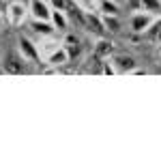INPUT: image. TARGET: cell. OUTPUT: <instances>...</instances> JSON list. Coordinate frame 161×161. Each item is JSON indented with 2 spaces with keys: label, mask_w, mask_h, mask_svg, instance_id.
I'll list each match as a JSON object with an SVG mask.
<instances>
[{
  "label": "cell",
  "mask_w": 161,
  "mask_h": 161,
  "mask_svg": "<svg viewBox=\"0 0 161 161\" xmlns=\"http://www.w3.org/2000/svg\"><path fill=\"white\" fill-rule=\"evenodd\" d=\"M84 11H99V0H77Z\"/></svg>",
  "instance_id": "cell-17"
},
{
  "label": "cell",
  "mask_w": 161,
  "mask_h": 161,
  "mask_svg": "<svg viewBox=\"0 0 161 161\" xmlns=\"http://www.w3.org/2000/svg\"><path fill=\"white\" fill-rule=\"evenodd\" d=\"M47 2H50V0H47Z\"/></svg>",
  "instance_id": "cell-22"
},
{
  "label": "cell",
  "mask_w": 161,
  "mask_h": 161,
  "mask_svg": "<svg viewBox=\"0 0 161 161\" xmlns=\"http://www.w3.org/2000/svg\"><path fill=\"white\" fill-rule=\"evenodd\" d=\"M50 22L54 24L56 30H67V28H69V15H67L64 9H52Z\"/></svg>",
  "instance_id": "cell-11"
},
{
  "label": "cell",
  "mask_w": 161,
  "mask_h": 161,
  "mask_svg": "<svg viewBox=\"0 0 161 161\" xmlns=\"http://www.w3.org/2000/svg\"><path fill=\"white\" fill-rule=\"evenodd\" d=\"M2 22H4V15H2V11H0V28H2Z\"/></svg>",
  "instance_id": "cell-20"
},
{
  "label": "cell",
  "mask_w": 161,
  "mask_h": 161,
  "mask_svg": "<svg viewBox=\"0 0 161 161\" xmlns=\"http://www.w3.org/2000/svg\"><path fill=\"white\" fill-rule=\"evenodd\" d=\"M62 43L58 41V39H54V35L52 37H41V43H39V54H41V60H47L54 52L60 47Z\"/></svg>",
  "instance_id": "cell-7"
},
{
  "label": "cell",
  "mask_w": 161,
  "mask_h": 161,
  "mask_svg": "<svg viewBox=\"0 0 161 161\" xmlns=\"http://www.w3.org/2000/svg\"><path fill=\"white\" fill-rule=\"evenodd\" d=\"M28 11L32 19H50L52 17V4L47 0H26Z\"/></svg>",
  "instance_id": "cell-5"
},
{
  "label": "cell",
  "mask_w": 161,
  "mask_h": 161,
  "mask_svg": "<svg viewBox=\"0 0 161 161\" xmlns=\"http://www.w3.org/2000/svg\"><path fill=\"white\" fill-rule=\"evenodd\" d=\"M99 11L108 15H118V2L114 0H99Z\"/></svg>",
  "instance_id": "cell-14"
},
{
  "label": "cell",
  "mask_w": 161,
  "mask_h": 161,
  "mask_svg": "<svg viewBox=\"0 0 161 161\" xmlns=\"http://www.w3.org/2000/svg\"><path fill=\"white\" fill-rule=\"evenodd\" d=\"M52 9H67V0H50Z\"/></svg>",
  "instance_id": "cell-19"
},
{
  "label": "cell",
  "mask_w": 161,
  "mask_h": 161,
  "mask_svg": "<svg viewBox=\"0 0 161 161\" xmlns=\"http://www.w3.org/2000/svg\"><path fill=\"white\" fill-rule=\"evenodd\" d=\"M127 4H129V9H133V11H142V0H127Z\"/></svg>",
  "instance_id": "cell-18"
},
{
  "label": "cell",
  "mask_w": 161,
  "mask_h": 161,
  "mask_svg": "<svg viewBox=\"0 0 161 161\" xmlns=\"http://www.w3.org/2000/svg\"><path fill=\"white\" fill-rule=\"evenodd\" d=\"M92 54H97L99 58H110L112 54H114V43H112L110 39H103V37H99L97 41H95Z\"/></svg>",
  "instance_id": "cell-8"
},
{
  "label": "cell",
  "mask_w": 161,
  "mask_h": 161,
  "mask_svg": "<svg viewBox=\"0 0 161 161\" xmlns=\"http://www.w3.org/2000/svg\"><path fill=\"white\" fill-rule=\"evenodd\" d=\"M28 15H30V11H28V2L26 0H13L11 4L7 7V22L11 26L24 24Z\"/></svg>",
  "instance_id": "cell-1"
},
{
  "label": "cell",
  "mask_w": 161,
  "mask_h": 161,
  "mask_svg": "<svg viewBox=\"0 0 161 161\" xmlns=\"http://www.w3.org/2000/svg\"><path fill=\"white\" fill-rule=\"evenodd\" d=\"M142 11H148L157 15L161 11V0H142Z\"/></svg>",
  "instance_id": "cell-16"
},
{
  "label": "cell",
  "mask_w": 161,
  "mask_h": 161,
  "mask_svg": "<svg viewBox=\"0 0 161 161\" xmlns=\"http://www.w3.org/2000/svg\"><path fill=\"white\" fill-rule=\"evenodd\" d=\"M17 50H19V54L24 56L28 62H39L41 60V54H39V45L37 43H32L28 37H22L17 39Z\"/></svg>",
  "instance_id": "cell-3"
},
{
  "label": "cell",
  "mask_w": 161,
  "mask_h": 161,
  "mask_svg": "<svg viewBox=\"0 0 161 161\" xmlns=\"http://www.w3.org/2000/svg\"><path fill=\"white\" fill-rule=\"evenodd\" d=\"M110 60H112V64H114V69H116V73H120V75L131 73L137 67L136 58H133V56H127V54H112Z\"/></svg>",
  "instance_id": "cell-6"
},
{
  "label": "cell",
  "mask_w": 161,
  "mask_h": 161,
  "mask_svg": "<svg viewBox=\"0 0 161 161\" xmlns=\"http://www.w3.org/2000/svg\"><path fill=\"white\" fill-rule=\"evenodd\" d=\"M30 26H32V30L37 32L39 37H52L56 32V28H54V24L50 19H32Z\"/></svg>",
  "instance_id": "cell-10"
},
{
  "label": "cell",
  "mask_w": 161,
  "mask_h": 161,
  "mask_svg": "<svg viewBox=\"0 0 161 161\" xmlns=\"http://www.w3.org/2000/svg\"><path fill=\"white\" fill-rule=\"evenodd\" d=\"M148 39H159L161 41V17H155L153 19V24L148 26V30L144 32Z\"/></svg>",
  "instance_id": "cell-15"
},
{
  "label": "cell",
  "mask_w": 161,
  "mask_h": 161,
  "mask_svg": "<svg viewBox=\"0 0 161 161\" xmlns=\"http://www.w3.org/2000/svg\"><path fill=\"white\" fill-rule=\"evenodd\" d=\"M114 2H118V4H120V2H125V0H114Z\"/></svg>",
  "instance_id": "cell-21"
},
{
  "label": "cell",
  "mask_w": 161,
  "mask_h": 161,
  "mask_svg": "<svg viewBox=\"0 0 161 161\" xmlns=\"http://www.w3.org/2000/svg\"><path fill=\"white\" fill-rule=\"evenodd\" d=\"M26 58L19 54V50L17 52H7L4 54V60H2V69L7 71V73L11 75H22L26 73Z\"/></svg>",
  "instance_id": "cell-2"
},
{
  "label": "cell",
  "mask_w": 161,
  "mask_h": 161,
  "mask_svg": "<svg viewBox=\"0 0 161 161\" xmlns=\"http://www.w3.org/2000/svg\"><path fill=\"white\" fill-rule=\"evenodd\" d=\"M45 62H47V64H52V67H56V69L64 67V64L69 62V52H67V47H64V45H60V47L54 52V54H52Z\"/></svg>",
  "instance_id": "cell-12"
},
{
  "label": "cell",
  "mask_w": 161,
  "mask_h": 161,
  "mask_svg": "<svg viewBox=\"0 0 161 161\" xmlns=\"http://www.w3.org/2000/svg\"><path fill=\"white\" fill-rule=\"evenodd\" d=\"M84 28H88L90 32H105V26H103V19H101V15H97V11H86V24Z\"/></svg>",
  "instance_id": "cell-9"
},
{
  "label": "cell",
  "mask_w": 161,
  "mask_h": 161,
  "mask_svg": "<svg viewBox=\"0 0 161 161\" xmlns=\"http://www.w3.org/2000/svg\"><path fill=\"white\" fill-rule=\"evenodd\" d=\"M153 19H155V15L148 11H136L131 15V30L136 32V35H144L146 30H148V26L153 24Z\"/></svg>",
  "instance_id": "cell-4"
},
{
  "label": "cell",
  "mask_w": 161,
  "mask_h": 161,
  "mask_svg": "<svg viewBox=\"0 0 161 161\" xmlns=\"http://www.w3.org/2000/svg\"><path fill=\"white\" fill-rule=\"evenodd\" d=\"M101 19H103V26H105V30H112V32H118V30H120V19H118L116 15L101 13Z\"/></svg>",
  "instance_id": "cell-13"
}]
</instances>
